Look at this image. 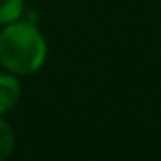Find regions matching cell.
Listing matches in <instances>:
<instances>
[{"label":"cell","instance_id":"obj_1","mask_svg":"<svg viewBox=\"0 0 161 161\" xmlns=\"http://www.w3.org/2000/svg\"><path fill=\"white\" fill-rule=\"evenodd\" d=\"M47 57L44 34L29 21H14L0 31V64L15 76L38 72Z\"/></svg>","mask_w":161,"mask_h":161},{"label":"cell","instance_id":"obj_2","mask_svg":"<svg viewBox=\"0 0 161 161\" xmlns=\"http://www.w3.org/2000/svg\"><path fill=\"white\" fill-rule=\"evenodd\" d=\"M21 97V84L15 74L0 72V116L10 112Z\"/></svg>","mask_w":161,"mask_h":161},{"label":"cell","instance_id":"obj_3","mask_svg":"<svg viewBox=\"0 0 161 161\" xmlns=\"http://www.w3.org/2000/svg\"><path fill=\"white\" fill-rule=\"evenodd\" d=\"M25 0H0V25H8L21 19Z\"/></svg>","mask_w":161,"mask_h":161},{"label":"cell","instance_id":"obj_4","mask_svg":"<svg viewBox=\"0 0 161 161\" xmlns=\"http://www.w3.org/2000/svg\"><path fill=\"white\" fill-rule=\"evenodd\" d=\"M15 148V135L8 121L0 118V161L8 159Z\"/></svg>","mask_w":161,"mask_h":161}]
</instances>
